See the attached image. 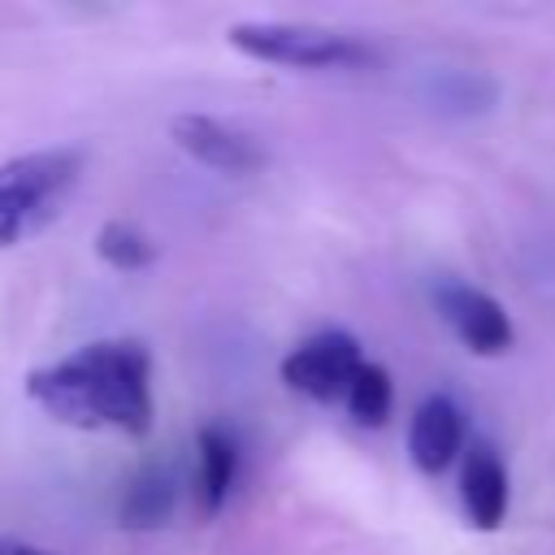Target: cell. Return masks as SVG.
Returning a JSON list of instances; mask_svg holds the SVG:
<instances>
[{
    "label": "cell",
    "mask_w": 555,
    "mask_h": 555,
    "mask_svg": "<svg viewBox=\"0 0 555 555\" xmlns=\"http://www.w3.org/2000/svg\"><path fill=\"white\" fill-rule=\"evenodd\" d=\"M429 95L438 108H451V113H481L494 104V82L477 69H442L434 82H429Z\"/></svg>",
    "instance_id": "cell-11"
},
{
    "label": "cell",
    "mask_w": 555,
    "mask_h": 555,
    "mask_svg": "<svg viewBox=\"0 0 555 555\" xmlns=\"http://www.w3.org/2000/svg\"><path fill=\"white\" fill-rule=\"evenodd\" d=\"M460 499L464 512L477 529H499L507 516V468L494 455V447L477 442L464 455V473H460Z\"/></svg>",
    "instance_id": "cell-8"
},
{
    "label": "cell",
    "mask_w": 555,
    "mask_h": 555,
    "mask_svg": "<svg viewBox=\"0 0 555 555\" xmlns=\"http://www.w3.org/2000/svg\"><path fill=\"white\" fill-rule=\"evenodd\" d=\"M0 555H56V551H48V546H35V542H22V538H9V533H0Z\"/></svg>",
    "instance_id": "cell-14"
},
{
    "label": "cell",
    "mask_w": 555,
    "mask_h": 555,
    "mask_svg": "<svg viewBox=\"0 0 555 555\" xmlns=\"http://www.w3.org/2000/svg\"><path fill=\"white\" fill-rule=\"evenodd\" d=\"M225 39L251 61L291 69H356L373 61V48L364 39L308 22H234Z\"/></svg>",
    "instance_id": "cell-3"
},
{
    "label": "cell",
    "mask_w": 555,
    "mask_h": 555,
    "mask_svg": "<svg viewBox=\"0 0 555 555\" xmlns=\"http://www.w3.org/2000/svg\"><path fill=\"white\" fill-rule=\"evenodd\" d=\"M460 442H464V421H460V408L447 399V395H429L416 412H412V425H408V455L421 473L438 477L451 468V460L460 455Z\"/></svg>",
    "instance_id": "cell-7"
},
{
    "label": "cell",
    "mask_w": 555,
    "mask_h": 555,
    "mask_svg": "<svg viewBox=\"0 0 555 555\" xmlns=\"http://www.w3.org/2000/svg\"><path fill=\"white\" fill-rule=\"evenodd\" d=\"M364 356H360V343L343 330H321L312 338H304L286 360H282V382L304 395V399H317V403H334V399H347L356 373H360Z\"/></svg>",
    "instance_id": "cell-4"
},
{
    "label": "cell",
    "mask_w": 555,
    "mask_h": 555,
    "mask_svg": "<svg viewBox=\"0 0 555 555\" xmlns=\"http://www.w3.org/2000/svg\"><path fill=\"white\" fill-rule=\"evenodd\" d=\"M390 399H395V386H390V373H386L382 364H373V360H364L343 403H347V412H351V416H356L360 425H382V421L390 416Z\"/></svg>",
    "instance_id": "cell-13"
},
{
    "label": "cell",
    "mask_w": 555,
    "mask_h": 555,
    "mask_svg": "<svg viewBox=\"0 0 555 555\" xmlns=\"http://www.w3.org/2000/svg\"><path fill=\"white\" fill-rule=\"evenodd\" d=\"M169 134L195 165L217 169V173H256L264 165V147L247 130L221 117H208V113H178L169 121Z\"/></svg>",
    "instance_id": "cell-5"
},
{
    "label": "cell",
    "mask_w": 555,
    "mask_h": 555,
    "mask_svg": "<svg viewBox=\"0 0 555 555\" xmlns=\"http://www.w3.org/2000/svg\"><path fill=\"white\" fill-rule=\"evenodd\" d=\"M95 251H100V260L113 264L117 273H139V269H147V264L156 260V247H152L147 234L134 230L130 221H108V225H100Z\"/></svg>",
    "instance_id": "cell-12"
},
{
    "label": "cell",
    "mask_w": 555,
    "mask_h": 555,
    "mask_svg": "<svg viewBox=\"0 0 555 555\" xmlns=\"http://www.w3.org/2000/svg\"><path fill=\"white\" fill-rule=\"evenodd\" d=\"M173 499H178L173 473H165V468H143V473L130 481V490H126L121 525H130V529H156V525L169 520Z\"/></svg>",
    "instance_id": "cell-10"
},
{
    "label": "cell",
    "mask_w": 555,
    "mask_h": 555,
    "mask_svg": "<svg viewBox=\"0 0 555 555\" xmlns=\"http://www.w3.org/2000/svg\"><path fill=\"white\" fill-rule=\"evenodd\" d=\"M26 395L61 425L143 438L152 429V356L134 338H104L26 373Z\"/></svg>",
    "instance_id": "cell-1"
},
{
    "label": "cell",
    "mask_w": 555,
    "mask_h": 555,
    "mask_svg": "<svg viewBox=\"0 0 555 555\" xmlns=\"http://www.w3.org/2000/svg\"><path fill=\"white\" fill-rule=\"evenodd\" d=\"M82 178V152L43 147L0 165V247L39 234Z\"/></svg>",
    "instance_id": "cell-2"
},
{
    "label": "cell",
    "mask_w": 555,
    "mask_h": 555,
    "mask_svg": "<svg viewBox=\"0 0 555 555\" xmlns=\"http://www.w3.org/2000/svg\"><path fill=\"white\" fill-rule=\"evenodd\" d=\"M195 503L204 516H217L230 499L234 473H238V442L225 425H204L195 438Z\"/></svg>",
    "instance_id": "cell-9"
},
{
    "label": "cell",
    "mask_w": 555,
    "mask_h": 555,
    "mask_svg": "<svg viewBox=\"0 0 555 555\" xmlns=\"http://www.w3.org/2000/svg\"><path fill=\"white\" fill-rule=\"evenodd\" d=\"M434 299H438L442 321L455 330V338L468 351H477V356H503L512 347V317L486 291H477L468 282H442L434 291Z\"/></svg>",
    "instance_id": "cell-6"
}]
</instances>
